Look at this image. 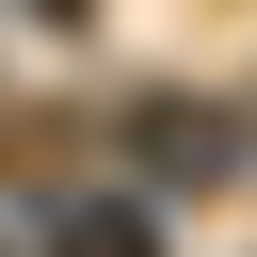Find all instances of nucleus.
Wrapping results in <instances>:
<instances>
[{
	"label": "nucleus",
	"mask_w": 257,
	"mask_h": 257,
	"mask_svg": "<svg viewBox=\"0 0 257 257\" xmlns=\"http://www.w3.org/2000/svg\"><path fill=\"white\" fill-rule=\"evenodd\" d=\"M128 128H145V161H161V177H177V193H193V177H225V128H209V112H193V96H145V112H128Z\"/></svg>",
	"instance_id": "nucleus-1"
},
{
	"label": "nucleus",
	"mask_w": 257,
	"mask_h": 257,
	"mask_svg": "<svg viewBox=\"0 0 257 257\" xmlns=\"http://www.w3.org/2000/svg\"><path fill=\"white\" fill-rule=\"evenodd\" d=\"M48 257H161V225H145V209H64Z\"/></svg>",
	"instance_id": "nucleus-2"
},
{
	"label": "nucleus",
	"mask_w": 257,
	"mask_h": 257,
	"mask_svg": "<svg viewBox=\"0 0 257 257\" xmlns=\"http://www.w3.org/2000/svg\"><path fill=\"white\" fill-rule=\"evenodd\" d=\"M32 16H80V0H32Z\"/></svg>",
	"instance_id": "nucleus-3"
},
{
	"label": "nucleus",
	"mask_w": 257,
	"mask_h": 257,
	"mask_svg": "<svg viewBox=\"0 0 257 257\" xmlns=\"http://www.w3.org/2000/svg\"><path fill=\"white\" fill-rule=\"evenodd\" d=\"M0 257H16V241H0Z\"/></svg>",
	"instance_id": "nucleus-4"
}]
</instances>
